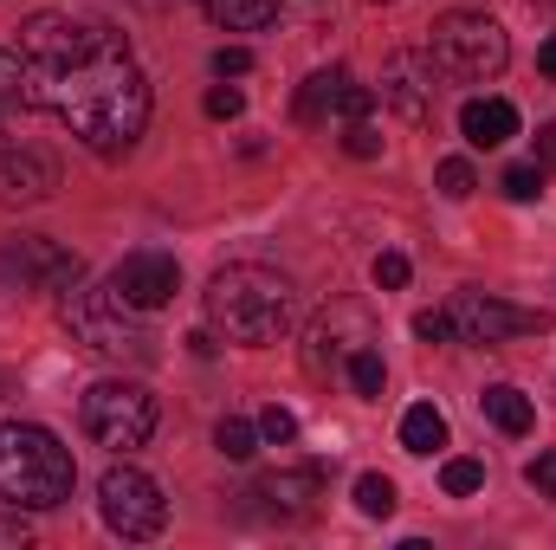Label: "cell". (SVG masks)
Wrapping results in <instances>:
<instances>
[{
  "instance_id": "obj_1",
  "label": "cell",
  "mask_w": 556,
  "mask_h": 550,
  "mask_svg": "<svg viewBox=\"0 0 556 550\" xmlns=\"http://www.w3.org/2000/svg\"><path fill=\"white\" fill-rule=\"evenodd\" d=\"M20 52L39 72V104L85 142L91 155H130L149 130V85L124 33L72 13H33L20 26Z\"/></svg>"
},
{
  "instance_id": "obj_2",
  "label": "cell",
  "mask_w": 556,
  "mask_h": 550,
  "mask_svg": "<svg viewBox=\"0 0 556 550\" xmlns=\"http://www.w3.org/2000/svg\"><path fill=\"white\" fill-rule=\"evenodd\" d=\"M291 278L273 266H220L207 285V324L227 343H278L291 330Z\"/></svg>"
},
{
  "instance_id": "obj_3",
  "label": "cell",
  "mask_w": 556,
  "mask_h": 550,
  "mask_svg": "<svg viewBox=\"0 0 556 550\" xmlns=\"http://www.w3.org/2000/svg\"><path fill=\"white\" fill-rule=\"evenodd\" d=\"M78 486V460L72 447H59V434H46L39 421H7L0 427V499L20 512H59Z\"/></svg>"
},
{
  "instance_id": "obj_4",
  "label": "cell",
  "mask_w": 556,
  "mask_h": 550,
  "mask_svg": "<svg viewBox=\"0 0 556 550\" xmlns=\"http://www.w3.org/2000/svg\"><path fill=\"white\" fill-rule=\"evenodd\" d=\"M427 59L440 65V78L485 85V78H498V72L511 65V39H505V26H498L492 13H466V7H453V13L433 20V46H427Z\"/></svg>"
},
{
  "instance_id": "obj_5",
  "label": "cell",
  "mask_w": 556,
  "mask_h": 550,
  "mask_svg": "<svg viewBox=\"0 0 556 550\" xmlns=\"http://www.w3.org/2000/svg\"><path fill=\"white\" fill-rule=\"evenodd\" d=\"M59 324L72 330V343H85V350H98V357H149V330H142L137 317H130V304L104 285V291H85V285H72L65 298H59Z\"/></svg>"
},
{
  "instance_id": "obj_6",
  "label": "cell",
  "mask_w": 556,
  "mask_h": 550,
  "mask_svg": "<svg viewBox=\"0 0 556 550\" xmlns=\"http://www.w3.org/2000/svg\"><path fill=\"white\" fill-rule=\"evenodd\" d=\"M85 434L98 440V447H111V453H137L149 447V434H155V396L142 389V383H91L85 389Z\"/></svg>"
},
{
  "instance_id": "obj_7",
  "label": "cell",
  "mask_w": 556,
  "mask_h": 550,
  "mask_svg": "<svg viewBox=\"0 0 556 550\" xmlns=\"http://www.w3.org/2000/svg\"><path fill=\"white\" fill-rule=\"evenodd\" d=\"M98 512H104V525H111L117 538H155V532L168 525L162 486H155L142 466H130V460L98 479Z\"/></svg>"
},
{
  "instance_id": "obj_8",
  "label": "cell",
  "mask_w": 556,
  "mask_h": 550,
  "mask_svg": "<svg viewBox=\"0 0 556 550\" xmlns=\"http://www.w3.org/2000/svg\"><path fill=\"white\" fill-rule=\"evenodd\" d=\"M0 278L20 285V291H59V298H65L72 285H85V260L65 253V247L46 240V234H20V240L0 247Z\"/></svg>"
},
{
  "instance_id": "obj_9",
  "label": "cell",
  "mask_w": 556,
  "mask_h": 550,
  "mask_svg": "<svg viewBox=\"0 0 556 550\" xmlns=\"http://www.w3.org/2000/svg\"><path fill=\"white\" fill-rule=\"evenodd\" d=\"M446 317H453V337H459V343H511V337L551 330L544 311H518V304H505V298H492V291H459Z\"/></svg>"
},
{
  "instance_id": "obj_10",
  "label": "cell",
  "mask_w": 556,
  "mask_h": 550,
  "mask_svg": "<svg viewBox=\"0 0 556 550\" xmlns=\"http://www.w3.org/2000/svg\"><path fill=\"white\" fill-rule=\"evenodd\" d=\"M376 98H382L402 124H427V117H433V98H440V65H433L427 52H389Z\"/></svg>"
},
{
  "instance_id": "obj_11",
  "label": "cell",
  "mask_w": 556,
  "mask_h": 550,
  "mask_svg": "<svg viewBox=\"0 0 556 550\" xmlns=\"http://www.w3.org/2000/svg\"><path fill=\"white\" fill-rule=\"evenodd\" d=\"M59 188V162L52 155H39L33 142H0V201L7 208H33V201H46Z\"/></svg>"
},
{
  "instance_id": "obj_12",
  "label": "cell",
  "mask_w": 556,
  "mask_h": 550,
  "mask_svg": "<svg viewBox=\"0 0 556 550\" xmlns=\"http://www.w3.org/2000/svg\"><path fill=\"white\" fill-rule=\"evenodd\" d=\"M111 291L130 304V311H162L175 291H181V266L168 253H130L117 273H111Z\"/></svg>"
},
{
  "instance_id": "obj_13",
  "label": "cell",
  "mask_w": 556,
  "mask_h": 550,
  "mask_svg": "<svg viewBox=\"0 0 556 550\" xmlns=\"http://www.w3.org/2000/svg\"><path fill=\"white\" fill-rule=\"evenodd\" d=\"M247 499H260V512L278 518V525L311 518V512H317V499H324V473H317V466H285V473L253 479V492H247Z\"/></svg>"
},
{
  "instance_id": "obj_14",
  "label": "cell",
  "mask_w": 556,
  "mask_h": 550,
  "mask_svg": "<svg viewBox=\"0 0 556 550\" xmlns=\"http://www.w3.org/2000/svg\"><path fill=\"white\" fill-rule=\"evenodd\" d=\"M363 343H376V324H369L356 304H337V311H324L317 330H311V370H324V363H350Z\"/></svg>"
},
{
  "instance_id": "obj_15",
  "label": "cell",
  "mask_w": 556,
  "mask_h": 550,
  "mask_svg": "<svg viewBox=\"0 0 556 550\" xmlns=\"http://www.w3.org/2000/svg\"><path fill=\"white\" fill-rule=\"evenodd\" d=\"M459 137L472 149H498V142L518 137V111L505 98H466L459 104Z\"/></svg>"
},
{
  "instance_id": "obj_16",
  "label": "cell",
  "mask_w": 556,
  "mask_h": 550,
  "mask_svg": "<svg viewBox=\"0 0 556 550\" xmlns=\"http://www.w3.org/2000/svg\"><path fill=\"white\" fill-rule=\"evenodd\" d=\"M479 409H485V421H492L498 434H531V421H538L531 396H525V389H511V383H492V389L479 396Z\"/></svg>"
},
{
  "instance_id": "obj_17",
  "label": "cell",
  "mask_w": 556,
  "mask_h": 550,
  "mask_svg": "<svg viewBox=\"0 0 556 550\" xmlns=\"http://www.w3.org/2000/svg\"><path fill=\"white\" fill-rule=\"evenodd\" d=\"M0 104H7L13 117L39 104V72H33V59H26V52H7V46H0Z\"/></svg>"
},
{
  "instance_id": "obj_18",
  "label": "cell",
  "mask_w": 556,
  "mask_h": 550,
  "mask_svg": "<svg viewBox=\"0 0 556 550\" xmlns=\"http://www.w3.org/2000/svg\"><path fill=\"white\" fill-rule=\"evenodd\" d=\"M201 13L227 33H253V26H273L278 20V0H201Z\"/></svg>"
},
{
  "instance_id": "obj_19",
  "label": "cell",
  "mask_w": 556,
  "mask_h": 550,
  "mask_svg": "<svg viewBox=\"0 0 556 550\" xmlns=\"http://www.w3.org/2000/svg\"><path fill=\"white\" fill-rule=\"evenodd\" d=\"M402 447L408 453H440L446 447V414L433 409V402H415V409L402 414Z\"/></svg>"
},
{
  "instance_id": "obj_20",
  "label": "cell",
  "mask_w": 556,
  "mask_h": 550,
  "mask_svg": "<svg viewBox=\"0 0 556 550\" xmlns=\"http://www.w3.org/2000/svg\"><path fill=\"white\" fill-rule=\"evenodd\" d=\"M337 91H343V72H311L298 91V124H317L324 111H337Z\"/></svg>"
},
{
  "instance_id": "obj_21",
  "label": "cell",
  "mask_w": 556,
  "mask_h": 550,
  "mask_svg": "<svg viewBox=\"0 0 556 550\" xmlns=\"http://www.w3.org/2000/svg\"><path fill=\"white\" fill-rule=\"evenodd\" d=\"M214 447H220L227 460H253V453H260V421H247V414H227V421L214 427Z\"/></svg>"
},
{
  "instance_id": "obj_22",
  "label": "cell",
  "mask_w": 556,
  "mask_h": 550,
  "mask_svg": "<svg viewBox=\"0 0 556 550\" xmlns=\"http://www.w3.org/2000/svg\"><path fill=\"white\" fill-rule=\"evenodd\" d=\"M382 383H389V370H382V357L363 343V350L350 357V389H356V396H369V402H382Z\"/></svg>"
},
{
  "instance_id": "obj_23",
  "label": "cell",
  "mask_w": 556,
  "mask_h": 550,
  "mask_svg": "<svg viewBox=\"0 0 556 550\" xmlns=\"http://www.w3.org/2000/svg\"><path fill=\"white\" fill-rule=\"evenodd\" d=\"M356 512H363V518H389V512H395V479L363 473V479H356Z\"/></svg>"
},
{
  "instance_id": "obj_24",
  "label": "cell",
  "mask_w": 556,
  "mask_h": 550,
  "mask_svg": "<svg viewBox=\"0 0 556 550\" xmlns=\"http://www.w3.org/2000/svg\"><path fill=\"white\" fill-rule=\"evenodd\" d=\"M433 182H440V195H446V201H466V195L479 188V175H472V162H466V155H446V162L433 168Z\"/></svg>"
},
{
  "instance_id": "obj_25",
  "label": "cell",
  "mask_w": 556,
  "mask_h": 550,
  "mask_svg": "<svg viewBox=\"0 0 556 550\" xmlns=\"http://www.w3.org/2000/svg\"><path fill=\"white\" fill-rule=\"evenodd\" d=\"M440 486H446V492H453V499H472V492H479V486H485V466H479V460H466V453H459V460H446V466H440Z\"/></svg>"
},
{
  "instance_id": "obj_26",
  "label": "cell",
  "mask_w": 556,
  "mask_h": 550,
  "mask_svg": "<svg viewBox=\"0 0 556 550\" xmlns=\"http://www.w3.org/2000/svg\"><path fill=\"white\" fill-rule=\"evenodd\" d=\"M498 188H505L511 201H538V195H544V168H538V162H518V168H505Z\"/></svg>"
},
{
  "instance_id": "obj_27",
  "label": "cell",
  "mask_w": 556,
  "mask_h": 550,
  "mask_svg": "<svg viewBox=\"0 0 556 550\" xmlns=\"http://www.w3.org/2000/svg\"><path fill=\"white\" fill-rule=\"evenodd\" d=\"M240 111H247V91H240V85H214V91H207V117H214V124H233Z\"/></svg>"
},
{
  "instance_id": "obj_28",
  "label": "cell",
  "mask_w": 556,
  "mask_h": 550,
  "mask_svg": "<svg viewBox=\"0 0 556 550\" xmlns=\"http://www.w3.org/2000/svg\"><path fill=\"white\" fill-rule=\"evenodd\" d=\"M343 149H350L356 162H376V155H382V137H376V124H369V117H356V124L343 130Z\"/></svg>"
},
{
  "instance_id": "obj_29",
  "label": "cell",
  "mask_w": 556,
  "mask_h": 550,
  "mask_svg": "<svg viewBox=\"0 0 556 550\" xmlns=\"http://www.w3.org/2000/svg\"><path fill=\"white\" fill-rule=\"evenodd\" d=\"M260 440H273V447L298 440V414H291V409H278V402H273V409L260 414Z\"/></svg>"
},
{
  "instance_id": "obj_30",
  "label": "cell",
  "mask_w": 556,
  "mask_h": 550,
  "mask_svg": "<svg viewBox=\"0 0 556 550\" xmlns=\"http://www.w3.org/2000/svg\"><path fill=\"white\" fill-rule=\"evenodd\" d=\"M337 111H343V117L356 124V117H369V111H376V91H369V85H350V78H343V91H337Z\"/></svg>"
},
{
  "instance_id": "obj_31",
  "label": "cell",
  "mask_w": 556,
  "mask_h": 550,
  "mask_svg": "<svg viewBox=\"0 0 556 550\" xmlns=\"http://www.w3.org/2000/svg\"><path fill=\"white\" fill-rule=\"evenodd\" d=\"M369 273H376L382 291H402V285H408V260H402V253H376V266H369Z\"/></svg>"
},
{
  "instance_id": "obj_32",
  "label": "cell",
  "mask_w": 556,
  "mask_h": 550,
  "mask_svg": "<svg viewBox=\"0 0 556 550\" xmlns=\"http://www.w3.org/2000/svg\"><path fill=\"white\" fill-rule=\"evenodd\" d=\"M253 72V52L247 46H220L214 52V78H247Z\"/></svg>"
},
{
  "instance_id": "obj_33",
  "label": "cell",
  "mask_w": 556,
  "mask_h": 550,
  "mask_svg": "<svg viewBox=\"0 0 556 550\" xmlns=\"http://www.w3.org/2000/svg\"><path fill=\"white\" fill-rule=\"evenodd\" d=\"M525 479H531L538 499H556V453H538V460L525 466Z\"/></svg>"
},
{
  "instance_id": "obj_34",
  "label": "cell",
  "mask_w": 556,
  "mask_h": 550,
  "mask_svg": "<svg viewBox=\"0 0 556 550\" xmlns=\"http://www.w3.org/2000/svg\"><path fill=\"white\" fill-rule=\"evenodd\" d=\"M415 337H427V343H446V337H453V317H446V311H420V317H415Z\"/></svg>"
},
{
  "instance_id": "obj_35",
  "label": "cell",
  "mask_w": 556,
  "mask_h": 550,
  "mask_svg": "<svg viewBox=\"0 0 556 550\" xmlns=\"http://www.w3.org/2000/svg\"><path fill=\"white\" fill-rule=\"evenodd\" d=\"M26 538H33V532H26V518H20V505H13V512H0V550H20Z\"/></svg>"
},
{
  "instance_id": "obj_36",
  "label": "cell",
  "mask_w": 556,
  "mask_h": 550,
  "mask_svg": "<svg viewBox=\"0 0 556 550\" xmlns=\"http://www.w3.org/2000/svg\"><path fill=\"white\" fill-rule=\"evenodd\" d=\"M538 162H551L556 168V124H544V137H538Z\"/></svg>"
},
{
  "instance_id": "obj_37",
  "label": "cell",
  "mask_w": 556,
  "mask_h": 550,
  "mask_svg": "<svg viewBox=\"0 0 556 550\" xmlns=\"http://www.w3.org/2000/svg\"><path fill=\"white\" fill-rule=\"evenodd\" d=\"M538 65H544V72H551V78H556V33H551V39H544V52H538Z\"/></svg>"
},
{
  "instance_id": "obj_38",
  "label": "cell",
  "mask_w": 556,
  "mask_h": 550,
  "mask_svg": "<svg viewBox=\"0 0 556 550\" xmlns=\"http://www.w3.org/2000/svg\"><path fill=\"white\" fill-rule=\"evenodd\" d=\"M13 137V111H7V104H0V142Z\"/></svg>"
},
{
  "instance_id": "obj_39",
  "label": "cell",
  "mask_w": 556,
  "mask_h": 550,
  "mask_svg": "<svg viewBox=\"0 0 556 550\" xmlns=\"http://www.w3.org/2000/svg\"><path fill=\"white\" fill-rule=\"evenodd\" d=\"M130 7H142V13H162V7H168V0H130Z\"/></svg>"
},
{
  "instance_id": "obj_40",
  "label": "cell",
  "mask_w": 556,
  "mask_h": 550,
  "mask_svg": "<svg viewBox=\"0 0 556 550\" xmlns=\"http://www.w3.org/2000/svg\"><path fill=\"white\" fill-rule=\"evenodd\" d=\"M369 7H389V0H369Z\"/></svg>"
}]
</instances>
